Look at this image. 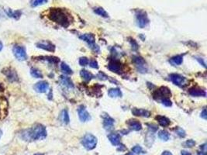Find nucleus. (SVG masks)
Masks as SVG:
<instances>
[{
	"label": "nucleus",
	"instance_id": "79ce46f5",
	"mask_svg": "<svg viewBox=\"0 0 207 155\" xmlns=\"http://www.w3.org/2000/svg\"><path fill=\"white\" fill-rule=\"evenodd\" d=\"M3 49V43L2 42H0V51Z\"/></svg>",
	"mask_w": 207,
	"mask_h": 155
},
{
	"label": "nucleus",
	"instance_id": "ea45409f",
	"mask_svg": "<svg viewBox=\"0 0 207 155\" xmlns=\"http://www.w3.org/2000/svg\"><path fill=\"white\" fill-rule=\"evenodd\" d=\"M181 155H191V154L189 152H188V151H185V150H183V151H181Z\"/></svg>",
	"mask_w": 207,
	"mask_h": 155
},
{
	"label": "nucleus",
	"instance_id": "473e14b6",
	"mask_svg": "<svg viewBox=\"0 0 207 155\" xmlns=\"http://www.w3.org/2000/svg\"><path fill=\"white\" fill-rule=\"evenodd\" d=\"M88 64V60L87 57H81L80 59H79V65H80L81 66H86Z\"/></svg>",
	"mask_w": 207,
	"mask_h": 155
},
{
	"label": "nucleus",
	"instance_id": "393cba45",
	"mask_svg": "<svg viewBox=\"0 0 207 155\" xmlns=\"http://www.w3.org/2000/svg\"><path fill=\"white\" fill-rule=\"evenodd\" d=\"M61 121L64 123L65 124H68L69 123V121H70V119H69V115H68V113L66 109L63 110L61 112Z\"/></svg>",
	"mask_w": 207,
	"mask_h": 155
},
{
	"label": "nucleus",
	"instance_id": "a19ab883",
	"mask_svg": "<svg viewBox=\"0 0 207 155\" xmlns=\"http://www.w3.org/2000/svg\"><path fill=\"white\" fill-rule=\"evenodd\" d=\"M198 155H206V152H203V151H201L198 154Z\"/></svg>",
	"mask_w": 207,
	"mask_h": 155
},
{
	"label": "nucleus",
	"instance_id": "2eb2a0df",
	"mask_svg": "<svg viewBox=\"0 0 207 155\" xmlns=\"http://www.w3.org/2000/svg\"><path fill=\"white\" fill-rule=\"evenodd\" d=\"M127 125L132 130L135 131H139L142 129V126L139 121H137L136 119H129L127 121Z\"/></svg>",
	"mask_w": 207,
	"mask_h": 155
},
{
	"label": "nucleus",
	"instance_id": "423d86ee",
	"mask_svg": "<svg viewBox=\"0 0 207 155\" xmlns=\"http://www.w3.org/2000/svg\"><path fill=\"white\" fill-rule=\"evenodd\" d=\"M14 56L19 60V61H25L26 59V49L24 46H15L13 49Z\"/></svg>",
	"mask_w": 207,
	"mask_h": 155
},
{
	"label": "nucleus",
	"instance_id": "f3484780",
	"mask_svg": "<svg viewBox=\"0 0 207 155\" xmlns=\"http://www.w3.org/2000/svg\"><path fill=\"white\" fill-rule=\"evenodd\" d=\"M114 124V119L113 118H111L109 116H105L103 119V126L104 128L106 129H111L113 127Z\"/></svg>",
	"mask_w": 207,
	"mask_h": 155
},
{
	"label": "nucleus",
	"instance_id": "0eeeda50",
	"mask_svg": "<svg viewBox=\"0 0 207 155\" xmlns=\"http://www.w3.org/2000/svg\"><path fill=\"white\" fill-rule=\"evenodd\" d=\"M170 96H171V92L166 87H161L154 93V97L155 98H162V99H163V98H168Z\"/></svg>",
	"mask_w": 207,
	"mask_h": 155
},
{
	"label": "nucleus",
	"instance_id": "6e6552de",
	"mask_svg": "<svg viewBox=\"0 0 207 155\" xmlns=\"http://www.w3.org/2000/svg\"><path fill=\"white\" fill-rule=\"evenodd\" d=\"M170 80L178 86H184L186 85V79L185 78L182 77L181 75H177V74H171L170 75Z\"/></svg>",
	"mask_w": 207,
	"mask_h": 155
},
{
	"label": "nucleus",
	"instance_id": "4c0bfd02",
	"mask_svg": "<svg viewBox=\"0 0 207 155\" xmlns=\"http://www.w3.org/2000/svg\"><path fill=\"white\" fill-rule=\"evenodd\" d=\"M201 117L203 118L204 119H206L207 118V116H206V108H204L202 112L201 113Z\"/></svg>",
	"mask_w": 207,
	"mask_h": 155
},
{
	"label": "nucleus",
	"instance_id": "dca6fc26",
	"mask_svg": "<svg viewBox=\"0 0 207 155\" xmlns=\"http://www.w3.org/2000/svg\"><path fill=\"white\" fill-rule=\"evenodd\" d=\"M189 95L195 97H200V96H206V92L203 89L197 88V87H193L191 88L189 91Z\"/></svg>",
	"mask_w": 207,
	"mask_h": 155
},
{
	"label": "nucleus",
	"instance_id": "c03bdc74",
	"mask_svg": "<svg viewBox=\"0 0 207 155\" xmlns=\"http://www.w3.org/2000/svg\"><path fill=\"white\" fill-rule=\"evenodd\" d=\"M126 155H134V154H133L132 153H129V154H126Z\"/></svg>",
	"mask_w": 207,
	"mask_h": 155
},
{
	"label": "nucleus",
	"instance_id": "37998d69",
	"mask_svg": "<svg viewBox=\"0 0 207 155\" xmlns=\"http://www.w3.org/2000/svg\"><path fill=\"white\" fill-rule=\"evenodd\" d=\"M2 135H3V131L0 129V138H1V137H2Z\"/></svg>",
	"mask_w": 207,
	"mask_h": 155
},
{
	"label": "nucleus",
	"instance_id": "2f4dec72",
	"mask_svg": "<svg viewBox=\"0 0 207 155\" xmlns=\"http://www.w3.org/2000/svg\"><path fill=\"white\" fill-rule=\"evenodd\" d=\"M132 151L135 154H142L144 151H143V149L142 147H140V146H135L132 148Z\"/></svg>",
	"mask_w": 207,
	"mask_h": 155
},
{
	"label": "nucleus",
	"instance_id": "b1692460",
	"mask_svg": "<svg viewBox=\"0 0 207 155\" xmlns=\"http://www.w3.org/2000/svg\"><path fill=\"white\" fill-rule=\"evenodd\" d=\"M5 75L8 78L9 80H10L11 82H14V81H16L18 80V77H17V75H16V73L14 71H7L6 73H5Z\"/></svg>",
	"mask_w": 207,
	"mask_h": 155
},
{
	"label": "nucleus",
	"instance_id": "20e7f679",
	"mask_svg": "<svg viewBox=\"0 0 207 155\" xmlns=\"http://www.w3.org/2000/svg\"><path fill=\"white\" fill-rule=\"evenodd\" d=\"M136 20H137V26L140 28H144L149 23L147 13L144 10H138L136 13Z\"/></svg>",
	"mask_w": 207,
	"mask_h": 155
},
{
	"label": "nucleus",
	"instance_id": "ddd939ff",
	"mask_svg": "<svg viewBox=\"0 0 207 155\" xmlns=\"http://www.w3.org/2000/svg\"><path fill=\"white\" fill-rule=\"evenodd\" d=\"M108 68H109L111 71L116 73H119L122 71V65L121 63L117 61H112L108 65Z\"/></svg>",
	"mask_w": 207,
	"mask_h": 155
},
{
	"label": "nucleus",
	"instance_id": "5701e85b",
	"mask_svg": "<svg viewBox=\"0 0 207 155\" xmlns=\"http://www.w3.org/2000/svg\"><path fill=\"white\" fill-rule=\"evenodd\" d=\"M183 61V57L181 55H177L175 57H171L170 62L174 65H180Z\"/></svg>",
	"mask_w": 207,
	"mask_h": 155
},
{
	"label": "nucleus",
	"instance_id": "58836bf2",
	"mask_svg": "<svg viewBox=\"0 0 207 155\" xmlns=\"http://www.w3.org/2000/svg\"><path fill=\"white\" fill-rule=\"evenodd\" d=\"M161 155H172V154H171V152H169V151H164V152L161 154Z\"/></svg>",
	"mask_w": 207,
	"mask_h": 155
},
{
	"label": "nucleus",
	"instance_id": "f03ea898",
	"mask_svg": "<svg viewBox=\"0 0 207 155\" xmlns=\"http://www.w3.org/2000/svg\"><path fill=\"white\" fill-rule=\"evenodd\" d=\"M46 137H47V130L45 129V127L40 124H37L36 126H34L32 129H27L26 131H24V133H22V137L26 140H42L44 139Z\"/></svg>",
	"mask_w": 207,
	"mask_h": 155
},
{
	"label": "nucleus",
	"instance_id": "72a5a7b5",
	"mask_svg": "<svg viewBox=\"0 0 207 155\" xmlns=\"http://www.w3.org/2000/svg\"><path fill=\"white\" fill-rule=\"evenodd\" d=\"M176 133L179 135L180 137H185V132L184 131V129H182L180 127H178L176 129Z\"/></svg>",
	"mask_w": 207,
	"mask_h": 155
},
{
	"label": "nucleus",
	"instance_id": "9d476101",
	"mask_svg": "<svg viewBox=\"0 0 207 155\" xmlns=\"http://www.w3.org/2000/svg\"><path fill=\"white\" fill-rule=\"evenodd\" d=\"M78 117L82 122H87L89 121L91 119V116L89 115L87 110H86V107L84 106H81L78 109Z\"/></svg>",
	"mask_w": 207,
	"mask_h": 155
},
{
	"label": "nucleus",
	"instance_id": "7c9ffc66",
	"mask_svg": "<svg viewBox=\"0 0 207 155\" xmlns=\"http://www.w3.org/2000/svg\"><path fill=\"white\" fill-rule=\"evenodd\" d=\"M196 145V142H195L193 140H186L185 142L183 144V146L185 147H194Z\"/></svg>",
	"mask_w": 207,
	"mask_h": 155
},
{
	"label": "nucleus",
	"instance_id": "9b49d317",
	"mask_svg": "<svg viewBox=\"0 0 207 155\" xmlns=\"http://www.w3.org/2000/svg\"><path fill=\"white\" fill-rule=\"evenodd\" d=\"M36 46L40 48V49L47 51L54 52L55 51V45L52 44V43H51V42L47 41V40H43V41L38 42V43L36 44Z\"/></svg>",
	"mask_w": 207,
	"mask_h": 155
},
{
	"label": "nucleus",
	"instance_id": "e433bc0d",
	"mask_svg": "<svg viewBox=\"0 0 207 155\" xmlns=\"http://www.w3.org/2000/svg\"><path fill=\"white\" fill-rule=\"evenodd\" d=\"M130 43L132 44V48L134 50H137L138 49V44L134 40H130Z\"/></svg>",
	"mask_w": 207,
	"mask_h": 155
},
{
	"label": "nucleus",
	"instance_id": "cd10ccee",
	"mask_svg": "<svg viewBox=\"0 0 207 155\" xmlns=\"http://www.w3.org/2000/svg\"><path fill=\"white\" fill-rule=\"evenodd\" d=\"M158 137L160 138L161 140H164V141H167L169 140L170 138V135L168 133V132H167L166 130H160L158 133Z\"/></svg>",
	"mask_w": 207,
	"mask_h": 155
},
{
	"label": "nucleus",
	"instance_id": "c9c22d12",
	"mask_svg": "<svg viewBox=\"0 0 207 155\" xmlns=\"http://www.w3.org/2000/svg\"><path fill=\"white\" fill-rule=\"evenodd\" d=\"M89 65H90V67H93V68H96V69H98V63H97V61H94V60L90 61V62H89Z\"/></svg>",
	"mask_w": 207,
	"mask_h": 155
},
{
	"label": "nucleus",
	"instance_id": "c85d7f7f",
	"mask_svg": "<svg viewBox=\"0 0 207 155\" xmlns=\"http://www.w3.org/2000/svg\"><path fill=\"white\" fill-rule=\"evenodd\" d=\"M30 74H31L33 77L36 78H43L42 73L39 70L36 69V68H32L30 70Z\"/></svg>",
	"mask_w": 207,
	"mask_h": 155
},
{
	"label": "nucleus",
	"instance_id": "4468645a",
	"mask_svg": "<svg viewBox=\"0 0 207 155\" xmlns=\"http://www.w3.org/2000/svg\"><path fill=\"white\" fill-rule=\"evenodd\" d=\"M132 113L136 116H142V117H149L150 116V112L143 108H134L132 109Z\"/></svg>",
	"mask_w": 207,
	"mask_h": 155
},
{
	"label": "nucleus",
	"instance_id": "39448f33",
	"mask_svg": "<svg viewBox=\"0 0 207 155\" xmlns=\"http://www.w3.org/2000/svg\"><path fill=\"white\" fill-rule=\"evenodd\" d=\"M79 38L82 40H84L85 42H86L87 44L89 45V47L91 49H92L94 51H99V47H98V45H96L95 44V36H94L93 34H82L79 36Z\"/></svg>",
	"mask_w": 207,
	"mask_h": 155
},
{
	"label": "nucleus",
	"instance_id": "c756f323",
	"mask_svg": "<svg viewBox=\"0 0 207 155\" xmlns=\"http://www.w3.org/2000/svg\"><path fill=\"white\" fill-rule=\"evenodd\" d=\"M47 3V0H32L31 5L33 7H36L38 5H44Z\"/></svg>",
	"mask_w": 207,
	"mask_h": 155
},
{
	"label": "nucleus",
	"instance_id": "a878e982",
	"mask_svg": "<svg viewBox=\"0 0 207 155\" xmlns=\"http://www.w3.org/2000/svg\"><path fill=\"white\" fill-rule=\"evenodd\" d=\"M94 12H95L96 14L101 16H102V17H105V18L109 17V14L107 13V12H106V11L103 8H102V7L96 8V9H94Z\"/></svg>",
	"mask_w": 207,
	"mask_h": 155
},
{
	"label": "nucleus",
	"instance_id": "4be33fe9",
	"mask_svg": "<svg viewBox=\"0 0 207 155\" xmlns=\"http://www.w3.org/2000/svg\"><path fill=\"white\" fill-rule=\"evenodd\" d=\"M80 75L81 77L86 81H90L93 78L92 74L88 71H86V70H82L80 71Z\"/></svg>",
	"mask_w": 207,
	"mask_h": 155
},
{
	"label": "nucleus",
	"instance_id": "7ed1b4c3",
	"mask_svg": "<svg viewBox=\"0 0 207 155\" xmlns=\"http://www.w3.org/2000/svg\"><path fill=\"white\" fill-rule=\"evenodd\" d=\"M82 144L84 146V147L87 150H90L94 149L96 147L97 144V138L92 134L88 133L85 137H83L82 140Z\"/></svg>",
	"mask_w": 207,
	"mask_h": 155
},
{
	"label": "nucleus",
	"instance_id": "a18cd8bd",
	"mask_svg": "<svg viewBox=\"0 0 207 155\" xmlns=\"http://www.w3.org/2000/svg\"><path fill=\"white\" fill-rule=\"evenodd\" d=\"M34 155H43V154H36Z\"/></svg>",
	"mask_w": 207,
	"mask_h": 155
},
{
	"label": "nucleus",
	"instance_id": "f257e3e1",
	"mask_svg": "<svg viewBox=\"0 0 207 155\" xmlns=\"http://www.w3.org/2000/svg\"><path fill=\"white\" fill-rule=\"evenodd\" d=\"M49 18L65 27L69 26L71 23L70 15L61 9H51L49 13Z\"/></svg>",
	"mask_w": 207,
	"mask_h": 155
},
{
	"label": "nucleus",
	"instance_id": "bb28decb",
	"mask_svg": "<svg viewBox=\"0 0 207 155\" xmlns=\"http://www.w3.org/2000/svg\"><path fill=\"white\" fill-rule=\"evenodd\" d=\"M61 69L62 71V72H64L66 75H71L73 73L72 70L71 69L70 67L64 62L61 63Z\"/></svg>",
	"mask_w": 207,
	"mask_h": 155
},
{
	"label": "nucleus",
	"instance_id": "a211bd4d",
	"mask_svg": "<svg viewBox=\"0 0 207 155\" xmlns=\"http://www.w3.org/2000/svg\"><path fill=\"white\" fill-rule=\"evenodd\" d=\"M108 138L112 144L114 146H117L120 143V136L117 133H110L108 135Z\"/></svg>",
	"mask_w": 207,
	"mask_h": 155
},
{
	"label": "nucleus",
	"instance_id": "f8f14e48",
	"mask_svg": "<svg viewBox=\"0 0 207 155\" xmlns=\"http://www.w3.org/2000/svg\"><path fill=\"white\" fill-rule=\"evenodd\" d=\"M48 88H49V84H48L47 82H44V81L37 82L36 85H34V89H35L37 92L40 93L46 92Z\"/></svg>",
	"mask_w": 207,
	"mask_h": 155
},
{
	"label": "nucleus",
	"instance_id": "1a4fd4ad",
	"mask_svg": "<svg viewBox=\"0 0 207 155\" xmlns=\"http://www.w3.org/2000/svg\"><path fill=\"white\" fill-rule=\"evenodd\" d=\"M134 62L136 65V67H137L138 71L140 72L144 73L147 71V67H146V64H145L144 60L143 59L142 57H134Z\"/></svg>",
	"mask_w": 207,
	"mask_h": 155
},
{
	"label": "nucleus",
	"instance_id": "6ab92c4d",
	"mask_svg": "<svg viewBox=\"0 0 207 155\" xmlns=\"http://www.w3.org/2000/svg\"><path fill=\"white\" fill-rule=\"evenodd\" d=\"M61 82L62 83V85H65L66 88H70V89L74 88V84H73L72 81L68 77L61 76Z\"/></svg>",
	"mask_w": 207,
	"mask_h": 155
},
{
	"label": "nucleus",
	"instance_id": "f704fd0d",
	"mask_svg": "<svg viewBox=\"0 0 207 155\" xmlns=\"http://www.w3.org/2000/svg\"><path fill=\"white\" fill-rule=\"evenodd\" d=\"M161 102H162V104H163L164 106H167V107H169V106H171V105H172V103H171V100H169V99H168V98H163V99L161 100Z\"/></svg>",
	"mask_w": 207,
	"mask_h": 155
},
{
	"label": "nucleus",
	"instance_id": "412c9836",
	"mask_svg": "<svg viewBox=\"0 0 207 155\" xmlns=\"http://www.w3.org/2000/svg\"><path fill=\"white\" fill-rule=\"evenodd\" d=\"M108 95L110 97H121L122 92L119 88H111L108 92Z\"/></svg>",
	"mask_w": 207,
	"mask_h": 155
},
{
	"label": "nucleus",
	"instance_id": "aec40b11",
	"mask_svg": "<svg viewBox=\"0 0 207 155\" xmlns=\"http://www.w3.org/2000/svg\"><path fill=\"white\" fill-rule=\"evenodd\" d=\"M156 120H158V123L160 124L161 127H168L170 125V120L165 117V116H157L155 117Z\"/></svg>",
	"mask_w": 207,
	"mask_h": 155
}]
</instances>
